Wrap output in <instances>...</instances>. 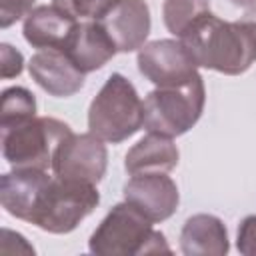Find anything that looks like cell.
Listing matches in <instances>:
<instances>
[{
	"label": "cell",
	"mask_w": 256,
	"mask_h": 256,
	"mask_svg": "<svg viewBox=\"0 0 256 256\" xmlns=\"http://www.w3.org/2000/svg\"><path fill=\"white\" fill-rule=\"evenodd\" d=\"M178 40L196 66L238 76L256 62V8L234 22L206 12Z\"/></svg>",
	"instance_id": "6da1fadb"
},
{
	"label": "cell",
	"mask_w": 256,
	"mask_h": 256,
	"mask_svg": "<svg viewBox=\"0 0 256 256\" xmlns=\"http://www.w3.org/2000/svg\"><path fill=\"white\" fill-rule=\"evenodd\" d=\"M140 210L126 200L116 204L92 232L88 250L98 256H140L170 252L162 232L152 228Z\"/></svg>",
	"instance_id": "7a4b0ae2"
},
{
	"label": "cell",
	"mask_w": 256,
	"mask_h": 256,
	"mask_svg": "<svg viewBox=\"0 0 256 256\" xmlns=\"http://www.w3.org/2000/svg\"><path fill=\"white\" fill-rule=\"evenodd\" d=\"M144 126V102L134 84L114 72L108 76L88 110V130L104 142L118 144Z\"/></svg>",
	"instance_id": "3957f363"
},
{
	"label": "cell",
	"mask_w": 256,
	"mask_h": 256,
	"mask_svg": "<svg viewBox=\"0 0 256 256\" xmlns=\"http://www.w3.org/2000/svg\"><path fill=\"white\" fill-rule=\"evenodd\" d=\"M2 156L12 168H52V158L60 142L72 134L70 126L58 118L32 116L12 126H2Z\"/></svg>",
	"instance_id": "277c9868"
},
{
	"label": "cell",
	"mask_w": 256,
	"mask_h": 256,
	"mask_svg": "<svg viewBox=\"0 0 256 256\" xmlns=\"http://www.w3.org/2000/svg\"><path fill=\"white\" fill-rule=\"evenodd\" d=\"M98 202L100 194L96 184L54 174L40 196L32 224L50 234H66L92 214Z\"/></svg>",
	"instance_id": "5b68a950"
},
{
	"label": "cell",
	"mask_w": 256,
	"mask_h": 256,
	"mask_svg": "<svg viewBox=\"0 0 256 256\" xmlns=\"http://www.w3.org/2000/svg\"><path fill=\"white\" fill-rule=\"evenodd\" d=\"M206 88L202 76L174 88H156L144 100V128L168 138L186 134L202 116Z\"/></svg>",
	"instance_id": "8992f818"
},
{
	"label": "cell",
	"mask_w": 256,
	"mask_h": 256,
	"mask_svg": "<svg viewBox=\"0 0 256 256\" xmlns=\"http://www.w3.org/2000/svg\"><path fill=\"white\" fill-rule=\"evenodd\" d=\"M138 70L158 88L188 84L198 74V66L180 40H154L138 50Z\"/></svg>",
	"instance_id": "52a82bcc"
},
{
	"label": "cell",
	"mask_w": 256,
	"mask_h": 256,
	"mask_svg": "<svg viewBox=\"0 0 256 256\" xmlns=\"http://www.w3.org/2000/svg\"><path fill=\"white\" fill-rule=\"evenodd\" d=\"M108 152L96 134H68L54 152L52 170L60 178L98 184L106 174Z\"/></svg>",
	"instance_id": "ba28073f"
},
{
	"label": "cell",
	"mask_w": 256,
	"mask_h": 256,
	"mask_svg": "<svg viewBox=\"0 0 256 256\" xmlns=\"http://www.w3.org/2000/svg\"><path fill=\"white\" fill-rule=\"evenodd\" d=\"M124 200L156 224L176 212L180 194L178 186L166 176V172H142L132 174L124 184Z\"/></svg>",
	"instance_id": "9c48e42d"
},
{
	"label": "cell",
	"mask_w": 256,
	"mask_h": 256,
	"mask_svg": "<svg viewBox=\"0 0 256 256\" xmlns=\"http://www.w3.org/2000/svg\"><path fill=\"white\" fill-rule=\"evenodd\" d=\"M118 52H134L150 34V8L144 0H118L100 20Z\"/></svg>",
	"instance_id": "30bf717a"
},
{
	"label": "cell",
	"mask_w": 256,
	"mask_h": 256,
	"mask_svg": "<svg viewBox=\"0 0 256 256\" xmlns=\"http://www.w3.org/2000/svg\"><path fill=\"white\" fill-rule=\"evenodd\" d=\"M28 72L42 90L56 98H68L84 86V72L58 48L36 52L28 62Z\"/></svg>",
	"instance_id": "8fae6325"
},
{
	"label": "cell",
	"mask_w": 256,
	"mask_h": 256,
	"mask_svg": "<svg viewBox=\"0 0 256 256\" xmlns=\"http://www.w3.org/2000/svg\"><path fill=\"white\" fill-rule=\"evenodd\" d=\"M46 170L38 168H14L0 178V202L4 210L20 220L32 222L40 196L50 182Z\"/></svg>",
	"instance_id": "7c38bea8"
},
{
	"label": "cell",
	"mask_w": 256,
	"mask_h": 256,
	"mask_svg": "<svg viewBox=\"0 0 256 256\" xmlns=\"http://www.w3.org/2000/svg\"><path fill=\"white\" fill-rule=\"evenodd\" d=\"M62 50L84 74L102 68L118 52L98 20H78Z\"/></svg>",
	"instance_id": "4fadbf2b"
},
{
	"label": "cell",
	"mask_w": 256,
	"mask_h": 256,
	"mask_svg": "<svg viewBox=\"0 0 256 256\" xmlns=\"http://www.w3.org/2000/svg\"><path fill=\"white\" fill-rule=\"evenodd\" d=\"M78 24L76 18L60 10L58 6H36L24 18V38L30 46L46 50L58 48L62 50L68 42L74 26Z\"/></svg>",
	"instance_id": "5bb4252c"
},
{
	"label": "cell",
	"mask_w": 256,
	"mask_h": 256,
	"mask_svg": "<svg viewBox=\"0 0 256 256\" xmlns=\"http://www.w3.org/2000/svg\"><path fill=\"white\" fill-rule=\"evenodd\" d=\"M228 248V232L218 216L194 214L184 222L180 250L186 256H224Z\"/></svg>",
	"instance_id": "9a60e30c"
},
{
	"label": "cell",
	"mask_w": 256,
	"mask_h": 256,
	"mask_svg": "<svg viewBox=\"0 0 256 256\" xmlns=\"http://www.w3.org/2000/svg\"><path fill=\"white\" fill-rule=\"evenodd\" d=\"M178 156L180 154L172 138L148 132V136L138 140L128 150L124 168L130 176L142 172H168L178 164Z\"/></svg>",
	"instance_id": "2e32d148"
},
{
	"label": "cell",
	"mask_w": 256,
	"mask_h": 256,
	"mask_svg": "<svg viewBox=\"0 0 256 256\" xmlns=\"http://www.w3.org/2000/svg\"><path fill=\"white\" fill-rule=\"evenodd\" d=\"M206 12H210V0H164L162 6L164 24L176 38L184 36V32Z\"/></svg>",
	"instance_id": "e0dca14e"
},
{
	"label": "cell",
	"mask_w": 256,
	"mask_h": 256,
	"mask_svg": "<svg viewBox=\"0 0 256 256\" xmlns=\"http://www.w3.org/2000/svg\"><path fill=\"white\" fill-rule=\"evenodd\" d=\"M36 116V100L34 94L22 86H12L2 92L0 104V128L12 126L22 120Z\"/></svg>",
	"instance_id": "ac0fdd59"
},
{
	"label": "cell",
	"mask_w": 256,
	"mask_h": 256,
	"mask_svg": "<svg viewBox=\"0 0 256 256\" xmlns=\"http://www.w3.org/2000/svg\"><path fill=\"white\" fill-rule=\"evenodd\" d=\"M116 2L118 0H52L54 6L76 20H100Z\"/></svg>",
	"instance_id": "d6986e66"
},
{
	"label": "cell",
	"mask_w": 256,
	"mask_h": 256,
	"mask_svg": "<svg viewBox=\"0 0 256 256\" xmlns=\"http://www.w3.org/2000/svg\"><path fill=\"white\" fill-rule=\"evenodd\" d=\"M36 0H0V26L8 28L32 10Z\"/></svg>",
	"instance_id": "ffe728a7"
},
{
	"label": "cell",
	"mask_w": 256,
	"mask_h": 256,
	"mask_svg": "<svg viewBox=\"0 0 256 256\" xmlns=\"http://www.w3.org/2000/svg\"><path fill=\"white\" fill-rule=\"evenodd\" d=\"M238 252L244 256H256V214L246 216L238 226V238H236Z\"/></svg>",
	"instance_id": "44dd1931"
},
{
	"label": "cell",
	"mask_w": 256,
	"mask_h": 256,
	"mask_svg": "<svg viewBox=\"0 0 256 256\" xmlns=\"http://www.w3.org/2000/svg\"><path fill=\"white\" fill-rule=\"evenodd\" d=\"M0 56H2V78H14L22 72L24 58L16 48H12L10 44H2Z\"/></svg>",
	"instance_id": "7402d4cb"
},
{
	"label": "cell",
	"mask_w": 256,
	"mask_h": 256,
	"mask_svg": "<svg viewBox=\"0 0 256 256\" xmlns=\"http://www.w3.org/2000/svg\"><path fill=\"white\" fill-rule=\"evenodd\" d=\"M234 6H240V8H246V10H252L256 8V0H230Z\"/></svg>",
	"instance_id": "603a6c76"
}]
</instances>
